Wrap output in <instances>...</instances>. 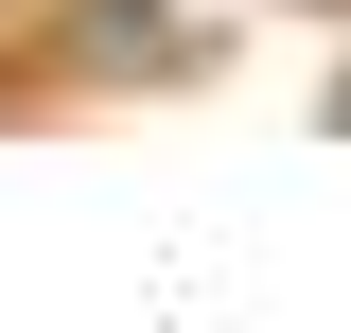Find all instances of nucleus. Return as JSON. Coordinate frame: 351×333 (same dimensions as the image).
I'll return each mask as SVG.
<instances>
[{"label":"nucleus","mask_w":351,"mask_h":333,"mask_svg":"<svg viewBox=\"0 0 351 333\" xmlns=\"http://www.w3.org/2000/svg\"><path fill=\"white\" fill-rule=\"evenodd\" d=\"M18 36L53 53V88H193L211 71L193 0H18Z\"/></svg>","instance_id":"nucleus-1"},{"label":"nucleus","mask_w":351,"mask_h":333,"mask_svg":"<svg viewBox=\"0 0 351 333\" xmlns=\"http://www.w3.org/2000/svg\"><path fill=\"white\" fill-rule=\"evenodd\" d=\"M18 106H36V71H0V123H18Z\"/></svg>","instance_id":"nucleus-2"},{"label":"nucleus","mask_w":351,"mask_h":333,"mask_svg":"<svg viewBox=\"0 0 351 333\" xmlns=\"http://www.w3.org/2000/svg\"><path fill=\"white\" fill-rule=\"evenodd\" d=\"M316 106H334V140H351V71H334V88H316Z\"/></svg>","instance_id":"nucleus-3"},{"label":"nucleus","mask_w":351,"mask_h":333,"mask_svg":"<svg viewBox=\"0 0 351 333\" xmlns=\"http://www.w3.org/2000/svg\"><path fill=\"white\" fill-rule=\"evenodd\" d=\"M0 18H18V0H0Z\"/></svg>","instance_id":"nucleus-4"}]
</instances>
